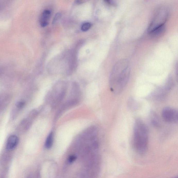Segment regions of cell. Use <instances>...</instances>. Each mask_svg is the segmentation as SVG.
Segmentation results:
<instances>
[{"instance_id": "cell-1", "label": "cell", "mask_w": 178, "mask_h": 178, "mask_svg": "<svg viewBox=\"0 0 178 178\" xmlns=\"http://www.w3.org/2000/svg\"><path fill=\"white\" fill-rule=\"evenodd\" d=\"M130 73V63L127 60H121L115 64L111 71L109 79V85L111 91L116 94L121 93L128 83Z\"/></svg>"}, {"instance_id": "cell-2", "label": "cell", "mask_w": 178, "mask_h": 178, "mask_svg": "<svg viewBox=\"0 0 178 178\" xmlns=\"http://www.w3.org/2000/svg\"><path fill=\"white\" fill-rule=\"evenodd\" d=\"M133 142L135 150L141 155L147 152L148 145V131L146 125L141 119L135 120Z\"/></svg>"}, {"instance_id": "cell-3", "label": "cell", "mask_w": 178, "mask_h": 178, "mask_svg": "<svg viewBox=\"0 0 178 178\" xmlns=\"http://www.w3.org/2000/svg\"><path fill=\"white\" fill-rule=\"evenodd\" d=\"M169 15L168 10L165 7H162L156 12L155 16L148 27L149 33L158 28L165 25Z\"/></svg>"}, {"instance_id": "cell-4", "label": "cell", "mask_w": 178, "mask_h": 178, "mask_svg": "<svg viewBox=\"0 0 178 178\" xmlns=\"http://www.w3.org/2000/svg\"><path fill=\"white\" fill-rule=\"evenodd\" d=\"M162 117L164 120L168 123H178V110L169 108L163 109Z\"/></svg>"}, {"instance_id": "cell-5", "label": "cell", "mask_w": 178, "mask_h": 178, "mask_svg": "<svg viewBox=\"0 0 178 178\" xmlns=\"http://www.w3.org/2000/svg\"><path fill=\"white\" fill-rule=\"evenodd\" d=\"M19 139L15 135H12L7 140L6 148L9 150H13L16 148L19 143Z\"/></svg>"}, {"instance_id": "cell-6", "label": "cell", "mask_w": 178, "mask_h": 178, "mask_svg": "<svg viewBox=\"0 0 178 178\" xmlns=\"http://www.w3.org/2000/svg\"><path fill=\"white\" fill-rule=\"evenodd\" d=\"M51 14V11L49 10H46L44 11L40 20V24L42 27H44L48 25Z\"/></svg>"}, {"instance_id": "cell-7", "label": "cell", "mask_w": 178, "mask_h": 178, "mask_svg": "<svg viewBox=\"0 0 178 178\" xmlns=\"http://www.w3.org/2000/svg\"><path fill=\"white\" fill-rule=\"evenodd\" d=\"M165 31V25L158 28L149 33L151 36L154 38H158L161 36Z\"/></svg>"}, {"instance_id": "cell-8", "label": "cell", "mask_w": 178, "mask_h": 178, "mask_svg": "<svg viewBox=\"0 0 178 178\" xmlns=\"http://www.w3.org/2000/svg\"><path fill=\"white\" fill-rule=\"evenodd\" d=\"M54 141V135L52 132L50 133L46 140L45 146L46 149H50L52 147Z\"/></svg>"}, {"instance_id": "cell-9", "label": "cell", "mask_w": 178, "mask_h": 178, "mask_svg": "<svg viewBox=\"0 0 178 178\" xmlns=\"http://www.w3.org/2000/svg\"><path fill=\"white\" fill-rule=\"evenodd\" d=\"M128 102L129 108L131 110H135L137 107V104L134 98H130Z\"/></svg>"}, {"instance_id": "cell-10", "label": "cell", "mask_w": 178, "mask_h": 178, "mask_svg": "<svg viewBox=\"0 0 178 178\" xmlns=\"http://www.w3.org/2000/svg\"><path fill=\"white\" fill-rule=\"evenodd\" d=\"M91 27V24L89 22L83 23L81 26V30L83 31H86L89 30Z\"/></svg>"}, {"instance_id": "cell-11", "label": "cell", "mask_w": 178, "mask_h": 178, "mask_svg": "<svg viewBox=\"0 0 178 178\" xmlns=\"http://www.w3.org/2000/svg\"><path fill=\"white\" fill-rule=\"evenodd\" d=\"M76 156L74 155H71L69 156L67 159V161L69 163H72L76 159Z\"/></svg>"}, {"instance_id": "cell-12", "label": "cell", "mask_w": 178, "mask_h": 178, "mask_svg": "<svg viewBox=\"0 0 178 178\" xmlns=\"http://www.w3.org/2000/svg\"><path fill=\"white\" fill-rule=\"evenodd\" d=\"M60 14L59 13H58L56 15H55V17L53 21V23H55L56 22V21L58 20V19H59L60 16Z\"/></svg>"}, {"instance_id": "cell-13", "label": "cell", "mask_w": 178, "mask_h": 178, "mask_svg": "<svg viewBox=\"0 0 178 178\" xmlns=\"http://www.w3.org/2000/svg\"><path fill=\"white\" fill-rule=\"evenodd\" d=\"M176 74H177V80H178V66L177 69Z\"/></svg>"}, {"instance_id": "cell-14", "label": "cell", "mask_w": 178, "mask_h": 178, "mask_svg": "<svg viewBox=\"0 0 178 178\" xmlns=\"http://www.w3.org/2000/svg\"><path fill=\"white\" fill-rule=\"evenodd\" d=\"M178 178V177H175V178Z\"/></svg>"}]
</instances>
